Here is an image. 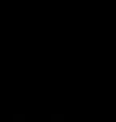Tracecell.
Returning a JSON list of instances; mask_svg holds the SVG:
<instances>
[{"label": "cell", "mask_w": 116, "mask_h": 122, "mask_svg": "<svg viewBox=\"0 0 116 122\" xmlns=\"http://www.w3.org/2000/svg\"><path fill=\"white\" fill-rule=\"evenodd\" d=\"M62 119H64V116H54V114L51 116V121H62Z\"/></svg>", "instance_id": "1"}, {"label": "cell", "mask_w": 116, "mask_h": 122, "mask_svg": "<svg viewBox=\"0 0 116 122\" xmlns=\"http://www.w3.org/2000/svg\"><path fill=\"white\" fill-rule=\"evenodd\" d=\"M26 116H13V121H24Z\"/></svg>", "instance_id": "2"}]
</instances>
